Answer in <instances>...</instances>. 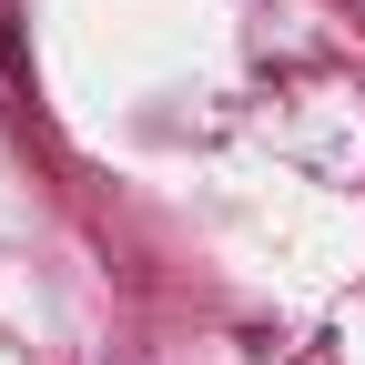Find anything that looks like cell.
<instances>
[{"instance_id":"6da1fadb","label":"cell","mask_w":365,"mask_h":365,"mask_svg":"<svg viewBox=\"0 0 365 365\" xmlns=\"http://www.w3.org/2000/svg\"><path fill=\"white\" fill-rule=\"evenodd\" d=\"M0 51H11V0H0Z\"/></svg>"}]
</instances>
